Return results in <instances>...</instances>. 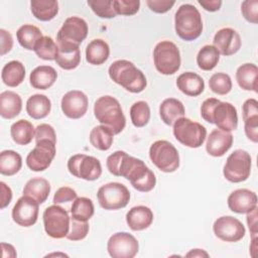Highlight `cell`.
<instances>
[{"mask_svg": "<svg viewBox=\"0 0 258 258\" xmlns=\"http://www.w3.org/2000/svg\"><path fill=\"white\" fill-rule=\"evenodd\" d=\"M155 69L162 75L168 76L176 73L180 68V52L178 47L169 40L158 42L153 49Z\"/></svg>", "mask_w": 258, "mask_h": 258, "instance_id": "obj_6", "label": "cell"}, {"mask_svg": "<svg viewBox=\"0 0 258 258\" xmlns=\"http://www.w3.org/2000/svg\"><path fill=\"white\" fill-rule=\"evenodd\" d=\"M101 208L113 211L125 208L130 201L129 189L120 182H109L102 185L97 192Z\"/></svg>", "mask_w": 258, "mask_h": 258, "instance_id": "obj_11", "label": "cell"}, {"mask_svg": "<svg viewBox=\"0 0 258 258\" xmlns=\"http://www.w3.org/2000/svg\"><path fill=\"white\" fill-rule=\"evenodd\" d=\"M22 109V100L13 91H4L0 94V115L5 119H13Z\"/></svg>", "mask_w": 258, "mask_h": 258, "instance_id": "obj_27", "label": "cell"}, {"mask_svg": "<svg viewBox=\"0 0 258 258\" xmlns=\"http://www.w3.org/2000/svg\"><path fill=\"white\" fill-rule=\"evenodd\" d=\"M89 100L85 93L73 90L63 95L60 102L62 113L71 119H80L88 110Z\"/></svg>", "mask_w": 258, "mask_h": 258, "instance_id": "obj_18", "label": "cell"}, {"mask_svg": "<svg viewBox=\"0 0 258 258\" xmlns=\"http://www.w3.org/2000/svg\"><path fill=\"white\" fill-rule=\"evenodd\" d=\"M25 78V68L19 60H11L7 62L1 72L3 83L11 88L19 86Z\"/></svg>", "mask_w": 258, "mask_h": 258, "instance_id": "obj_32", "label": "cell"}, {"mask_svg": "<svg viewBox=\"0 0 258 258\" xmlns=\"http://www.w3.org/2000/svg\"><path fill=\"white\" fill-rule=\"evenodd\" d=\"M174 1L168 0H147L146 4L149 9L155 13H165L174 5Z\"/></svg>", "mask_w": 258, "mask_h": 258, "instance_id": "obj_50", "label": "cell"}, {"mask_svg": "<svg viewBox=\"0 0 258 258\" xmlns=\"http://www.w3.org/2000/svg\"><path fill=\"white\" fill-rule=\"evenodd\" d=\"M88 24L80 17L72 16L64 20L56 34L57 43L67 42L79 45L88 35Z\"/></svg>", "mask_w": 258, "mask_h": 258, "instance_id": "obj_15", "label": "cell"}, {"mask_svg": "<svg viewBox=\"0 0 258 258\" xmlns=\"http://www.w3.org/2000/svg\"><path fill=\"white\" fill-rule=\"evenodd\" d=\"M177 89L186 96L197 97L205 90V82L201 76L192 72H185L176 79Z\"/></svg>", "mask_w": 258, "mask_h": 258, "instance_id": "obj_25", "label": "cell"}, {"mask_svg": "<svg viewBox=\"0 0 258 258\" xmlns=\"http://www.w3.org/2000/svg\"><path fill=\"white\" fill-rule=\"evenodd\" d=\"M42 219L44 231L49 237L53 239L67 237L71 224V218L67 210L54 204L44 210Z\"/></svg>", "mask_w": 258, "mask_h": 258, "instance_id": "obj_10", "label": "cell"}, {"mask_svg": "<svg viewBox=\"0 0 258 258\" xmlns=\"http://www.w3.org/2000/svg\"><path fill=\"white\" fill-rule=\"evenodd\" d=\"M22 166V158L13 150H3L0 153V173L11 176L16 174Z\"/></svg>", "mask_w": 258, "mask_h": 258, "instance_id": "obj_37", "label": "cell"}, {"mask_svg": "<svg viewBox=\"0 0 258 258\" xmlns=\"http://www.w3.org/2000/svg\"><path fill=\"white\" fill-rule=\"evenodd\" d=\"M149 157L152 163L163 172H173L179 166L177 149L166 140H157L149 148Z\"/></svg>", "mask_w": 258, "mask_h": 258, "instance_id": "obj_8", "label": "cell"}, {"mask_svg": "<svg viewBox=\"0 0 258 258\" xmlns=\"http://www.w3.org/2000/svg\"><path fill=\"white\" fill-rule=\"evenodd\" d=\"M213 231L216 237L225 242H238L246 233L242 222L232 216L218 218L213 225Z\"/></svg>", "mask_w": 258, "mask_h": 258, "instance_id": "obj_16", "label": "cell"}, {"mask_svg": "<svg viewBox=\"0 0 258 258\" xmlns=\"http://www.w3.org/2000/svg\"><path fill=\"white\" fill-rule=\"evenodd\" d=\"M10 134L16 144L27 145L32 141L33 137H35V129L32 123L21 119L11 125Z\"/></svg>", "mask_w": 258, "mask_h": 258, "instance_id": "obj_34", "label": "cell"}, {"mask_svg": "<svg viewBox=\"0 0 258 258\" xmlns=\"http://www.w3.org/2000/svg\"><path fill=\"white\" fill-rule=\"evenodd\" d=\"M77 198H78L77 191L74 188H72L70 186H61L55 191L52 202H53V204L58 205V204L75 201Z\"/></svg>", "mask_w": 258, "mask_h": 258, "instance_id": "obj_48", "label": "cell"}, {"mask_svg": "<svg viewBox=\"0 0 258 258\" xmlns=\"http://www.w3.org/2000/svg\"><path fill=\"white\" fill-rule=\"evenodd\" d=\"M175 33L185 41L197 39L203 31L200 11L191 4H182L174 15Z\"/></svg>", "mask_w": 258, "mask_h": 258, "instance_id": "obj_5", "label": "cell"}, {"mask_svg": "<svg viewBox=\"0 0 258 258\" xmlns=\"http://www.w3.org/2000/svg\"><path fill=\"white\" fill-rule=\"evenodd\" d=\"M172 132L179 143L190 148L202 146L207 137V129L202 124L185 117L174 122Z\"/></svg>", "mask_w": 258, "mask_h": 258, "instance_id": "obj_7", "label": "cell"}, {"mask_svg": "<svg viewBox=\"0 0 258 258\" xmlns=\"http://www.w3.org/2000/svg\"><path fill=\"white\" fill-rule=\"evenodd\" d=\"M0 54L4 55L9 52L13 46V38L9 31L0 29Z\"/></svg>", "mask_w": 258, "mask_h": 258, "instance_id": "obj_51", "label": "cell"}, {"mask_svg": "<svg viewBox=\"0 0 258 258\" xmlns=\"http://www.w3.org/2000/svg\"><path fill=\"white\" fill-rule=\"evenodd\" d=\"M247 224L253 238L257 237V208L247 214Z\"/></svg>", "mask_w": 258, "mask_h": 258, "instance_id": "obj_53", "label": "cell"}, {"mask_svg": "<svg viewBox=\"0 0 258 258\" xmlns=\"http://www.w3.org/2000/svg\"><path fill=\"white\" fill-rule=\"evenodd\" d=\"M26 156V164L32 171H43L49 167L55 156V142L42 139Z\"/></svg>", "mask_w": 258, "mask_h": 258, "instance_id": "obj_13", "label": "cell"}, {"mask_svg": "<svg viewBox=\"0 0 258 258\" xmlns=\"http://www.w3.org/2000/svg\"><path fill=\"white\" fill-rule=\"evenodd\" d=\"M50 192V184L47 179L42 177H33L29 179L23 188V196L33 198L38 204L44 203Z\"/></svg>", "mask_w": 258, "mask_h": 258, "instance_id": "obj_31", "label": "cell"}, {"mask_svg": "<svg viewBox=\"0 0 258 258\" xmlns=\"http://www.w3.org/2000/svg\"><path fill=\"white\" fill-rule=\"evenodd\" d=\"M0 187H1V210L5 209L11 202L12 200V190L11 188L4 182H0Z\"/></svg>", "mask_w": 258, "mask_h": 258, "instance_id": "obj_52", "label": "cell"}, {"mask_svg": "<svg viewBox=\"0 0 258 258\" xmlns=\"http://www.w3.org/2000/svg\"><path fill=\"white\" fill-rule=\"evenodd\" d=\"M110 55V47L103 39H94L86 47V59L89 63L100 66L104 63Z\"/></svg>", "mask_w": 258, "mask_h": 258, "instance_id": "obj_30", "label": "cell"}, {"mask_svg": "<svg viewBox=\"0 0 258 258\" xmlns=\"http://www.w3.org/2000/svg\"><path fill=\"white\" fill-rule=\"evenodd\" d=\"M241 12L248 22L256 24L258 22V1L246 0L242 2Z\"/></svg>", "mask_w": 258, "mask_h": 258, "instance_id": "obj_47", "label": "cell"}, {"mask_svg": "<svg viewBox=\"0 0 258 258\" xmlns=\"http://www.w3.org/2000/svg\"><path fill=\"white\" fill-rule=\"evenodd\" d=\"M113 6L117 14L131 16L138 12L140 7L139 0H113Z\"/></svg>", "mask_w": 258, "mask_h": 258, "instance_id": "obj_46", "label": "cell"}, {"mask_svg": "<svg viewBox=\"0 0 258 258\" xmlns=\"http://www.w3.org/2000/svg\"><path fill=\"white\" fill-rule=\"evenodd\" d=\"M198 3L207 11L215 12L218 11L222 6L221 0H199Z\"/></svg>", "mask_w": 258, "mask_h": 258, "instance_id": "obj_54", "label": "cell"}, {"mask_svg": "<svg viewBox=\"0 0 258 258\" xmlns=\"http://www.w3.org/2000/svg\"><path fill=\"white\" fill-rule=\"evenodd\" d=\"M70 173L78 178L93 181L102 174V165L99 159L87 154H75L68 160Z\"/></svg>", "mask_w": 258, "mask_h": 258, "instance_id": "obj_12", "label": "cell"}, {"mask_svg": "<svg viewBox=\"0 0 258 258\" xmlns=\"http://www.w3.org/2000/svg\"><path fill=\"white\" fill-rule=\"evenodd\" d=\"M126 222L131 230L142 231L152 224L153 213L148 207L136 206L126 214Z\"/></svg>", "mask_w": 258, "mask_h": 258, "instance_id": "obj_24", "label": "cell"}, {"mask_svg": "<svg viewBox=\"0 0 258 258\" xmlns=\"http://www.w3.org/2000/svg\"><path fill=\"white\" fill-rule=\"evenodd\" d=\"M89 233V224L88 222L78 221L71 218L70 231L67 235V239L71 241H81L86 238Z\"/></svg>", "mask_w": 258, "mask_h": 258, "instance_id": "obj_45", "label": "cell"}, {"mask_svg": "<svg viewBox=\"0 0 258 258\" xmlns=\"http://www.w3.org/2000/svg\"><path fill=\"white\" fill-rule=\"evenodd\" d=\"M185 256L186 257H209V254L203 249H192Z\"/></svg>", "mask_w": 258, "mask_h": 258, "instance_id": "obj_56", "label": "cell"}, {"mask_svg": "<svg viewBox=\"0 0 258 258\" xmlns=\"http://www.w3.org/2000/svg\"><path fill=\"white\" fill-rule=\"evenodd\" d=\"M209 87L215 94L227 95L232 90V80L225 73H217L210 78Z\"/></svg>", "mask_w": 258, "mask_h": 258, "instance_id": "obj_43", "label": "cell"}, {"mask_svg": "<svg viewBox=\"0 0 258 258\" xmlns=\"http://www.w3.org/2000/svg\"><path fill=\"white\" fill-rule=\"evenodd\" d=\"M110 79L130 93H141L147 85L142 71L133 62L126 59H118L111 63L108 70Z\"/></svg>", "mask_w": 258, "mask_h": 258, "instance_id": "obj_3", "label": "cell"}, {"mask_svg": "<svg viewBox=\"0 0 258 258\" xmlns=\"http://www.w3.org/2000/svg\"><path fill=\"white\" fill-rule=\"evenodd\" d=\"M58 50L55 58L56 64L63 70H74L81 61V51L79 45L73 43H57Z\"/></svg>", "mask_w": 258, "mask_h": 258, "instance_id": "obj_23", "label": "cell"}, {"mask_svg": "<svg viewBox=\"0 0 258 258\" xmlns=\"http://www.w3.org/2000/svg\"><path fill=\"white\" fill-rule=\"evenodd\" d=\"M57 73L50 66L36 67L29 76L30 85L37 90H46L56 81Z\"/></svg>", "mask_w": 258, "mask_h": 258, "instance_id": "obj_26", "label": "cell"}, {"mask_svg": "<svg viewBox=\"0 0 258 258\" xmlns=\"http://www.w3.org/2000/svg\"><path fill=\"white\" fill-rule=\"evenodd\" d=\"M38 210L39 204L36 200L23 196L17 200L12 209V219L21 227H30L37 221Z\"/></svg>", "mask_w": 258, "mask_h": 258, "instance_id": "obj_17", "label": "cell"}, {"mask_svg": "<svg viewBox=\"0 0 258 258\" xmlns=\"http://www.w3.org/2000/svg\"><path fill=\"white\" fill-rule=\"evenodd\" d=\"M243 121L245 134L249 140L258 142V102L255 99H247L243 104Z\"/></svg>", "mask_w": 258, "mask_h": 258, "instance_id": "obj_22", "label": "cell"}, {"mask_svg": "<svg viewBox=\"0 0 258 258\" xmlns=\"http://www.w3.org/2000/svg\"><path fill=\"white\" fill-rule=\"evenodd\" d=\"M30 9L36 19L49 21L58 12V2L54 0H33L30 2Z\"/></svg>", "mask_w": 258, "mask_h": 258, "instance_id": "obj_35", "label": "cell"}, {"mask_svg": "<svg viewBox=\"0 0 258 258\" xmlns=\"http://www.w3.org/2000/svg\"><path fill=\"white\" fill-rule=\"evenodd\" d=\"M258 68L254 63H244L236 71V80L239 87L245 91L258 92Z\"/></svg>", "mask_w": 258, "mask_h": 258, "instance_id": "obj_29", "label": "cell"}, {"mask_svg": "<svg viewBox=\"0 0 258 258\" xmlns=\"http://www.w3.org/2000/svg\"><path fill=\"white\" fill-rule=\"evenodd\" d=\"M201 116L205 121L215 124L218 129L226 132L236 130L238 127V115L234 105L216 98H209L203 102Z\"/></svg>", "mask_w": 258, "mask_h": 258, "instance_id": "obj_2", "label": "cell"}, {"mask_svg": "<svg viewBox=\"0 0 258 258\" xmlns=\"http://www.w3.org/2000/svg\"><path fill=\"white\" fill-rule=\"evenodd\" d=\"M131 122L135 127H144L150 119V108L144 101L135 102L130 108Z\"/></svg>", "mask_w": 258, "mask_h": 258, "instance_id": "obj_42", "label": "cell"}, {"mask_svg": "<svg viewBox=\"0 0 258 258\" xmlns=\"http://www.w3.org/2000/svg\"><path fill=\"white\" fill-rule=\"evenodd\" d=\"M94 115L102 125L109 127L114 134L121 133L125 128L126 118L121 105L112 96H102L95 102Z\"/></svg>", "mask_w": 258, "mask_h": 258, "instance_id": "obj_4", "label": "cell"}, {"mask_svg": "<svg viewBox=\"0 0 258 258\" xmlns=\"http://www.w3.org/2000/svg\"><path fill=\"white\" fill-rule=\"evenodd\" d=\"M35 142L42 139H49L56 143V135L53 127L49 124L42 123L35 128Z\"/></svg>", "mask_w": 258, "mask_h": 258, "instance_id": "obj_49", "label": "cell"}, {"mask_svg": "<svg viewBox=\"0 0 258 258\" xmlns=\"http://www.w3.org/2000/svg\"><path fill=\"white\" fill-rule=\"evenodd\" d=\"M1 247H2V250H3V258H5V257H7V255H6V251L8 250V255H9V257H11V258H14V257H16V251H15V249H14V247L12 246V245H10V244H6V243H1Z\"/></svg>", "mask_w": 258, "mask_h": 258, "instance_id": "obj_55", "label": "cell"}, {"mask_svg": "<svg viewBox=\"0 0 258 258\" xmlns=\"http://www.w3.org/2000/svg\"><path fill=\"white\" fill-rule=\"evenodd\" d=\"M213 42L220 54L226 56L235 54L241 47V37L239 33L230 27L220 29L215 34Z\"/></svg>", "mask_w": 258, "mask_h": 258, "instance_id": "obj_19", "label": "cell"}, {"mask_svg": "<svg viewBox=\"0 0 258 258\" xmlns=\"http://www.w3.org/2000/svg\"><path fill=\"white\" fill-rule=\"evenodd\" d=\"M183 104L174 98L165 99L159 106V115L164 124L171 126L176 120L184 117Z\"/></svg>", "mask_w": 258, "mask_h": 258, "instance_id": "obj_28", "label": "cell"}, {"mask_svg": "<svg viewBox=\"0 0 258 258\" xmlns=\"http://www.w3.org/2000/svg\"><path fill=\"white\" fill-rule=\"evenodd\" d=\"M43 35L40 29L32 24H24L20 26L16 32V37L19 44L25 49L32 50L39 38Z\"/></svg>", "mask_w": 258, "mask_h": 258, "instance_id": "obj_38", "label": "cell"}, {"mask_svg": "<svg viewBox=\"0 0 258 258\" xmlns=\"http://www.w3.org/2000/svg\"><path fill=\"white\" fill-rule=\"evenodd\" d=\"M229 209L237 214H248L257 208V195L247 188H239L228 197Z\"/></svg>", "mask_w": 258, "mask_h": 258, "instance_id": "obj_20", "label": "cell"}, {"mask_svg": "<svg viewBox=\"0 0 258 258\" xmlns=\"http://www.w3.org/2000/svg\"><path fill=\"white\" fill-rule=\"evenodd\" d=\"M220 52L214 45L203 46L197 55V63L203 71H212L219 62Z\"/></svg>", "mask_w": 258, "mask_h": 258, "instance_id": "obj_40", "label": "cell"}, {"mask_svg": "<svg viewBox=\"0 0 258 258\" xmlns=\"http://www.w3.org/2000/svg\"><path fill=\"white\" fill-rule=\"evenodd\" d=\"M95 208L92 200L81 197L77 198L71 206L72 218L78 221L88 222L94 215Z\"/></svg>", "mask_w": 258, "mask_h": 258, "instance_id": "obj_39", "label": "cell"}, {"mask_svg": "<svg viewBox=\"0 0 258 258\" xmlns=\"http://www.w3.org/2000/svg\"><path fill=\"white\" fill-rule=\"evenodd\" d=\"M51 109V102L45 95L35 94L26 102V112L33 119L45 118Z\"/></svg>", "mask_w": 258, "mask_h": 258, "instance_id": "obj_33", "label": "cell"}, {"mask_svg": "<svg viewBox=\"0 0 258 258\" xmlns=\"http://www.w3.org/2000/svg\"><path fill=\"white\" fill-rule=\"evenodd\" d=\"M107 250L113 258H133L138 253L139 244L133 235L127 232H119L109 238Z\"/></svg>", "mask_w": 258, "mask_h": 258, "instance_id": "obj_14", "label": "cell"}, {"mask_svg": "<svg viewBox=\"0 0 258 258\" xmlns=\"http://www.w3.org/2000/svg\"><path fill=\"white\" fill-rule=\"evenodd\" d=\"M33 50L36 53V55L41 59L55 60L58 46L51 37L42 36L36 42Z\"/></svg>", "mask_w": 258, "mask_h": 258, "instance_id": "obj_41", "label": "cell"}, {"mask_svg": "<svg viewBox=\"0 0 258 258\" xmlns=\"http://www.w3.org/2000/svg\"><path fill=\"white\" fill-rule=\"evenodd\" d=\"M106 165L110 173L128 179L131 185L142 192L152 190L156 184V177L151 169L141 160L118 150L108 156Z\"/></svg>", "mask_w": 258, "mask_h": 258, "instance_id": "obj_1", "label": "cell"}, {"mask_svg": "<svg viewBox=\"0 0 258 258\" xmlns=\"http://www.w3.org/2000/svg\"><path fill=\"white\" fill-rule=\"evenodd\" d=\"M251 156L243 149H236L226 160L223 174L230 182H242L248 179L251 172Z\"/></svg>", "mask_w": 258, "mask_h": 258, "instance_id": "obj_9", "label": "cell"}, {"mask_svg": "<svg viewBox=\"0 0 258 258\" xmlns=\"http://www.w3.org/2000/svg\"><path fill=\"white\" fill-rule=\"evenodd\" d=\"M233 144V135L220 129H214L208 136L206 143L207 152L214 157L223 156Z\"/></svg>", "mask_w": 258, "mask_h": 258, "instance_id": "obj_21", "label": "cell"}, {"mask_svg": "<svg viewBox=\"0 0 258 258\" xmlns=\"http://www.w3.org/2000/svg\"><path fill=\"white\" fill-rule=\"evenodd\" d=\"M87 3L93 12L101 18H114L117 15L113 0H88Z\"/></svg>", "mask_w": 258, "mask_h": 258, "instance_id": "obj_44", "label": "cell"}, {"mask_svg": "<svg viewBox=\"0 0 258 258\" xmlns=\"http://www.w3.org/2000/svg\"><path fill=\"white\" fill-rule=\"evenodd\" d=\"M114 135L115 134L109 127L105 125H99V126H95L91 130L89 138H90L91 144L96 149L106 151L110 149V147L112 146Z\"/></svg>", "mask_w": 258, "mask_h": 258, "instance_id": "obj_36", "label": "cell"}]
</instances>
